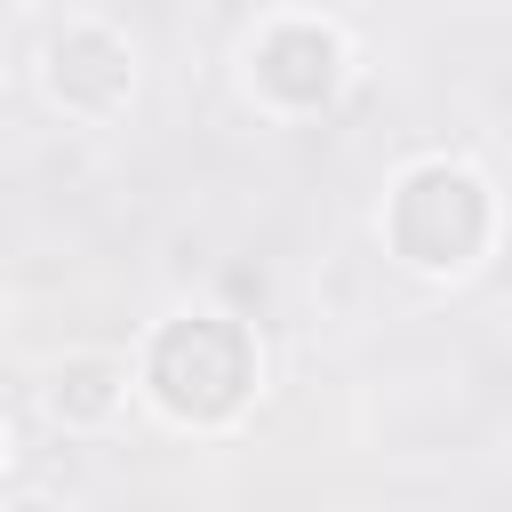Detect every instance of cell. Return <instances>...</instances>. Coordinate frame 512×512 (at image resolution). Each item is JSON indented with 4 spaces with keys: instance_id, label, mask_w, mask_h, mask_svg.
Masks as SVG:
<instances>
[{
    "instance_id": "1",
    "label": "cell",
    "mask_w": 512,
    "mask_h": 512,
    "mask_svg": "<svg viewBox=\"0 0 512 512\" xmlns=\"http://www.w3.org/2000/svg\"><path fill=\"white\" fill-rule=\"evenodd\" d=\"M128 376L176 432H224L256 408L264 352H256V328L232 320V312H176L144 336Z\"/></svg>"
},
{
    "instance_id": "2",
    "label": "cell",
    "mask_w": 512,
    "mask_h": 512,
    "mask_svg": "<svg viewBox=\"0 0 512 512\" xmlns=\"http://www.w3.org/2000/svg\"><path fill=\"white\" fill-rule=\"evenodd\" d=\"M496 184L472 160H408L384 184V248L416 280H472L496 256Z\"/></svg>"
},
{
    "instance_id": "3",
    "label": "cell",
    "mask_w": 512,
    "mask_h": 512,
    "mask_svg": "<svg viewBox=\"0 0 512 512\" xmlns=\"http://www.w3.org/2000/svg\"><path fill=\"white\" fill-rule=\"evenodd\" d=\"M240 80H248V96H256L264 112L312 120V112H328V104L344 96V80H352V40H344V24L312 16V8H272V16L248 32V48H240Z\"/></svg>"
},
{
    "instance_id": "4",
    "label": "cell",
    "mask_w": 512,
    "mask_h": 512,
    "mask_svg": "<svg viewBox=\"0 0 512 512\" xmlns=\"http://www.w3.org/2000/svg\"><path fill=\"white\" fill-rule=\"evenodd\" d=\"M40 88L72 120H120L136 96V40L104 16H56L40 40Z\"/></svg>"
},
{
    "instance_id": "5",
    "label": "cell",
    "mask_w": 512,
    "mask_h": 512,
    "mask_svg": "<svg viewBox=\"0 0 512 512\" xmlns=\"http://www.w3.org/2000/svg\"><path fill=\"white\" fill-rule=\"evenodd\" d=\"M128 392H136V376L120 352H64V368L48 376V416L64 432H104L128 408Z\"/></svg>"
},
{
    "instance_id": "6",
    "label": "cell",
    "mask_w": 512,
    "mask_h": 512,
    "mask_svg": "<svg viewBox=\"0 0 512 512\" xmlns=\"http://www.w3.org/2000/svg\"><path fill=\"white\" fill-rule=\"evenodd\" d=\"M0 512H72V504H56V496H8Z\"/></svg>"
},
{
    "instance_id": "7",
    "label": "cell",
    "mask_w": 512,
    "mask_h": 512,
    "mask_svg": "<svg viewBox=\"0 0 512 512\" xmlns=\"http://www.w3.org/2000/svg\"><path fill=\"white\" fill-rule=\"evenodd\" d=\"M0 472H8V432H0Z\"/></svg>"
}]
</instances>
